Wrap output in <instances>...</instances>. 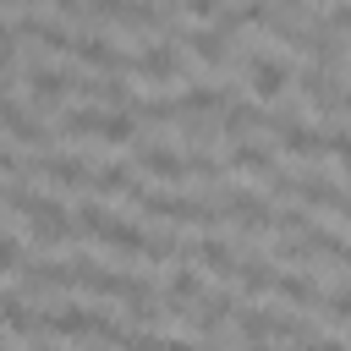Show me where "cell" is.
<instances>
[{"label": "cell", "mask_w": 351, "mask_h": 351, "mask_svg": "<svg viewBox=\"0 0 351 351\" xmlns=\"http://www.w3.org/2000/svg\"><path fill=\"white\" fill-rule=\"evenodd\" d=\"M329 27H335V33H351V0H340V5L329 11Z\"/></svg>", "instance_id": "cell-30"}, {"label": "cell", "mask_w": 351, "mask_h": 351, "mask_svg": "<svg viewBox=\"0 0 351 351\" xmlns=\"http://www.w3.org/2000/svg\"><path fill=\"white\" fill-rule=\"evenodd\" d=\"M230 27L225 22H214V27H197V33H186V44H192V55L197 60H208V66H225L230 60Z\"/></svg>", "instance_id": "cell-10"}, {"label": "cell", "mask_w": 351, "mask_h": 351, "mask_svg": "<svg viewBox=\"0 0 351 351\" xmlns=\"http://www.w3.org/2000/svg\"><path fill=\"white\" fill-rule=\"evenodd\" d=\"M99 121H104V110H93V104L88 110H66L60 115V132L66 137H99Z\"/></svg>", "instance_id": "cell-25"}, {"label": "cell", "mask_w": 351, "mask_h": 351, "mask_svg": "<svg viewBox=\"0 0 351 351\" xmlns=\"http://www.w3.org/2000/svg\"><path fill=\"white\" fill-rule=\"evenodd\" d=\"M99 137H104V143H115V148H121V143H132V137H137V115H132V110H110V115L99 121Z\"/></svg>", "instance_id": "cell-23"}, {"label": "cell", "mask_w": 351, "mask_h": 351, "mask_svg": "<svg viewBox=\"0 0 351 351\" xmlns=\"http://www.w3.org/2000/svg\"><path fill=\"white\" fill-rule=\"evenodd\" d=\"M274 291H280L285 302H296V307H307V302H318V296H324L313 274H285V269L274 274Z\"/></svg>", "instance_id": "cell-19"}, {"label": "cell", "mask_w": 351, "mask_h": 351, "mask_svg": "<svg viewBox=\"0 0 351 351\" xmlns=\"http://www.w3.org/2000/svg\"><path fill=\"white\" fill-rule=\"evenodd\" d=\"M192 252H197V263H203L208 274H236V247H230V241H214V236H208V241H197Z\"/></svg>", "instance_id": "cell-17"}, {"label": "cell", "mask_w": 351, "mask_h": 351, "mask_svg": "<svg viewBox=\"0 0 351 351\" xmlns=\"http://www.w3.org/2000/svg\"><path fill=\"white\" fill-rule=\"evenodd\" d=\"M324 154H335V159H340V170L351 176V132H346V126L324 132Z\"/></svg>", "instance_id": "cell-26"}, {"label": "cell", "mask_w": 351, "mask_h": 351, "mask_svg": "<svg viewBox=\"0 0 351 351\" xmlns=\"http://www.w3.org/2000/svg\"><path fill=\"white\" fill-rule=\"evenodd\" d=\"M186 16H197V22H214V16H219V0H186Z\"/></svg>", "instance_id": "cell-28"}, {"label": "cell", "mask_w": 351, "mask_h": 351, "mask_svg": "<svg viewBox=\"0 0 351 351\" xmlns=\"http://www.w3.org/2000/svg\"><path fill=\"white\" fill-rule=\"evenodd\" d=\"M236 329H241V340H329V335H318L313 324L274 318V313H252V307L236 313Z\"/></svg>", "instance_id": "cell-3"}, {"label": "cell", "mask_w": 351, "mask_h": 351, "mask_svg": "<svg viewBox=\"0 0 351 351\" xmlns=\"http://www.w3.org/2000/svg\"><path fill=\"white\" fill-rule=\"evenodd\" d=\"M335 214H346V219H351V197H340V208H335Z\"/></svg>", "instance_id": "cell-32"}, {"label": "cell", "mask_w": 351, "mask_h": 351, "mask_svg": "<svg viewBox=\"0 0 351 351\" xmlns=\"http://www.w3.org/2000/svg\"><path fill=\"white\" fill-rule=\"evenodd\" d=\"M16 33L33 38V44H44V49H71V33L60 22H44V16H16Z\"/></svg>", "instance_id": "cell-15"}, {"label": "cell", "mask_w": 351, "mask_h": 351, "mask_svg": "<svg viewBox=\"0 0 351 351\" xmlns=\"http://www.w3.org/2000/svg\"><path fill=\"white\" fill-rule=\"evenodd\" d=\"M197 296H203V280H197L192 269L170 274V285H165V302H170V313H186V302H197Z\"/></svg>", "instance_id": "cell-21"}, {"label": "cell", "mask_w": 351, "mask_h": 351, "mask_svg": "<svg viewBox=\"0 0 351 351\" xmlns=\"http://www.w3.org/2000/svg\"><path fill=\"white\" fill-rule=\"evenodd\" d=\"M219 214H230L241 230H269L274 225V203L269 197H252V192H225L219 197Z\"/></svg>", "instance_id": "cell-6"}, {"label": "cell", "mask_w": 351, "mask_h": 351, "mask_svg": "<svg viewBox=\"0 0 351 351\" xmlns=\"http://www.w3.org/2000/svg\"><path fill=\"white\" fill-rule=\"evenodd\" d=\"M274 263H263V258H247V263H236V280H241V291L247 296H263V291H274Z\"/></svg>", "instance_id": "cell-18"}, {"label": "cell", "mask_w": 351, "mask_h": 351, "mask_svg": "<svg viewBox=\"0 0 351 351\" xmlns=\"http://www.w3.org/2000/svg\"><path fill=\"white\" fill-rule=\"evenodd\" d=\"M16 269H22V241L0 236V274H16Z\"/></svg>", "instance_id": "cell-27"}, {"label": "cell", "mask_w": 351, "mask_h": 351, "mask_svg": "<svg viewBox=\"0 0 351 351\" xmlns=\"http://www.w3.org/2000/svg\"><path fill=\"white\" fill-rule=\"evenodd\" d=\"M132 71H137V77H148V82H176L181 55H176V44H148V49L132 60Z\"/></svg>", "instance_id": "cell-9"}, {"label": "cell", "mask_w": 351, "mask_h": 351, "mask_svg": "<svg viewBox=\"0 0 351 351\" xmlns=\"http://www.w3.org/2000/svg\"><path fill=\"white\" fill-rule=\"evenodd\" d=\"M285 82H291V66H285L280 55H252V60H247V88H252L258 104H274V99L285 93Z\"/></svg>", "instance_id": "cell-4"}, {"label": "cell", "mask_w": 351, "mask_h": 351, "mask_svg": "<svg viewBox=\"0 0 351 351\" xmlns=\"http://www.w3.org/2000/svg\"><path fill=\"white\" fill-rule=\"evenodd\" d=\"M324 302H329V313H335V318H351V291H329Z\"/></svg>", "instance_id": "cell-29"}, {"label": "cell", "mask_w": 351, "mask_h": 351, "mask_svg": "<svg viewBox=\"0 0 351 351\" xmlns=\"http://www.w3.org/2000/svg\"><path fill=\"white\" fill-rule=\"evenodd\" d=\"M132 203H137L143 214H154V219H170V225H214V219H219L214 203L170 197V192H143V186H132Z\"/></svg>", "instance_id": "cell-2"}, {"label": "cell", "mask_w": 351, "mask_h": 351, "mask_svg": "<svg viewBox=\"0 0 351 351\" xmlns=\"http://www.w3.org/2000/svg\"><path fill=\"white\" fill-rule=\"evenodd\" d=\"M0 132H11L22 148H38V143L49 137V132H44V121H38V115H27L11 93H0Z\"/></svg>", "instance_id": "cell-7"}, {"label": "cell", "mask_w": 351, "mask_h": 351, "mask_svg": "<svg viewBox=\"0 0 351 351\" xmlns=\"http://www.w3.org/2000/svg\"><path fill=\"white\" fill-rule=\"evenodd\" d=\"M230 165H236V170L274 176V154H269V148H258V143H247V137H236V148H230Z\"/></svg>", "instance_id": "cell-20"}, {"label": "cell", "mask_w": 351, "mask_h": 351, "mask_svg": "<svg viewBox=\"0 0 351 351\" xmlns=\"http://www.w3.org/2000/svg\"><path fill=\"white\" fill-rule=\"evenodd\" d=\"M71 82H77V77L60 71V66H33V71H27V104H33V110H55Z\"/></svg>", "instance_id": "cell-5"}, {"label": "cell", "mask_w": 351, "mask_h": 351, "mask_svg": "<svg viewBox=\"0 0 351 351\" xmlns=\"http://www.w3.org/2000/svg\"><path fill=\"white\" fill-rule=\"evenodd\" d=\"M0 170H11V176H22V170H27V165H22V159H16V154H11V148H5V143H0Z\"/></svg>", "instance_id": "cell-31"}, {"label": "cell", "mask_w": 351, "mask_h": 351, "mask_svg": "<svg viewBox=\"0 0 351 351\" xmlns=\"http://www.w3.org/2000/svg\"><path fill=\"white\" fill-rule=\"evenodd\" d=\"M93 236H99L104 247H115V252H143V247H148V236H143L137 225H126V219H115V214H104Z\"/></svg>", "instance_id": "cell-14"}, {"label": "cell", "mask_w": 351, "mask_h": 351, "mask_svg": "<svg viewBox=\"0 0 351 351\" xmlns=\"http://www.w3.org/2000/svg\"><path fill=\"white\" fill-rule=\"evenodd\" d=\"M71 49H77L88 66H99V71H126V66H132V60H126L121 49H110L99 33H77V38H71Z\"/></svg>", "instance_id": "cell-12"}, {"label": "cell", "mask_w": 351, "mask_h": 351, "mask_svg": "<svg viewBox=\"0 0 351 351\" xmlns=\"http://www.w3.org/2000/svg\"><path fill=\"white\" fill-rule=\"evenodd\" d=\"M137 170L143 176H159V181H181L186 176V154H176L165 143H137Z\"/></svg>", "instance_id": "cell-8"}, {"label": "cell", "mask_w": 351, "mask_h": 351, "mask_svg": "<svg viewBox=\"0 0 351 351\" xmlns=\"http://www.w3.org/2000/svg\"><path fill=\"white\" fill-rule=\"evenodd\" d=\"M44 335H66V340H143V329H126V324H110L104 313H88V307H60L55 318H44Z\"/></svg>", "instance_id": "cell-1"}, {"label": "cell", "mask_w": 351, "mask_h": 351, "mask_svg": "<svg viewBox=\"0 0 351 351\" xmlns=\"http://www.w3.org/2000/svg\"><path fill=\"white\" fill-rule=\"evenodd\" d=\"M38 176H49L55 186H88L93 181V165L88 159H71V154H44L38 159Z\"/></svg>", "instance_id": "cell-11"}, {"label": "cell", "mask_w": 351, "mask_h": 351, "mask_svg": "<svg viewBox=\"0 0 351 351\" xmlns=\"http://www.w3.org/2000/svg\"><path fill=\"white\" fill-rule=\"evenodd\" d=\"M93 186H99L104 197H132V165H104V170H93Z\"/></svg>", "instance_id": "cell-24"}, {"label": "cell", "mask_w": 351, "mask_h": 351, "mask_svg": "<svg viewBox=\"0 0 351 351\" xmlns=\"http://www.w3.org/2000/svg\"><path fill=\"white\" fill-rule=\"evenodd\" d=\"M269 121V104H241V99H225V121H219V132L225 137H247V132H258Z\"/></svg>", "instance_id": "cell-13"}, {"label": "cell", "mask_w": 351, "mask_h": 351, "mask_svg": "<svg viewBox=\"0 0 351 351\" xmlns=\"http://www.w3.org/2000/svg\"><path fill=\"white\" fill-rule=\"evenodd\" d=\"M0 203H5V192H0Z\"/></svg>", "instance_id": "cell-33"}, {"label": "cell", "mask_w": 351, "mask_h": 351, "mask_svg": "<svg viewBox=\"0 0 351 351\" xmlns=\"http://www.w3.org/2000/svg\"><path fill=\"white\" fill-rule=\"evenodd\" d=\"M197 307H203V313H197V335H214V329L236 313V296H225V291H203Z\"/></svg>", "instance_id": "cell-16"}, {"label": "cell", "mask_w": 351, "mask_h": 351, "mask_svg": "<svg viewBox=\"0 0 351 351\" xmlns=\"http://www.w3.org/2000/svg\"><path fill=\"white\" fill-rule=\"evenodd\" d=\"M225 88H208V82H192L186 88V99H181V110H192V115H214V110H225Z\"/></svg>", "instance_id": "cell-22"}]
</instances>
